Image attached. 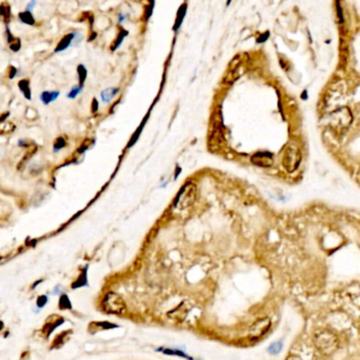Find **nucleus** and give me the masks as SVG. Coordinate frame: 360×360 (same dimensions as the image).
Segmentation results:
<instances>
[{
	"instance_id": "6e6552de",
	"label": "nucleus",
	"mask_w": 360,
	"mask_h": 360,
	"mask_svg": "<svg viewBox=\"0 0 360 360\" xmlns=\"http://www.w3.org/2000/svg\"><path fill=\"white\" fill-rule=\"evenodd\" d=\"M118 92H119L118 88H113V87L108 88L101 93V98L104 103H110L115 98Z\"/></svg>"
},
{
	"instance_id": "5701e85b",
	"label": "nucleus",
	"mask_w": 360,
	"mask_h": 360,
	"mask_svg": "<svg viewBox=\"0 0 360 360\" xmlns=\"http://www.w3.org/2000/svg\"><path fill=\"white\" fill-rule=\"evenodd\" d=\"M125 19H126V17H125V15H121V16H119V19H118V22L121 23V22H123Z\"/></svg>"
},
{
	"instance_id": "f257e3e1",
	"label": "nucleus",
	"mask_w": 360,
	"mask_h": 360,
	"mask_svg": "<svg viewBox=\"0 0 360 360\" xmlns=\"http://www.w3.org/2000/svg\"><path fill=\"white\" fill-rule=\"evenodd\" d=\"M102 307L107 314L123 315L126 312V304H125V301L118 294L114 292H110L104 297Z\"/></svg>"
},
{
	"instance_id": "20e7f679",
	"label": "nucleus",
	"mask_w": 360,
	"mask_h": 360,
	"mask_svg": "<svg viewBox=\"0 0 360 360\" xmlns=\"http://www.w3.org/2000/svg\"><path fill=\"white\" fill-rule=\"evenodd\" d=\"M271 327V320L268 318H262L253 324L251 327V336L253 338H260L264 335Z\"/></svg>"
},
{
	"instance_id": "f3484780",
	"label": "nucleus",
	"mask_w": 360,
	"mask_h": 360,
	"mask_svg": "<svg viewBox=\"0 0 360 360\" xmlns=\"http://www.w3.org/2000/svg\"><path fill=\"white\" fill-rule=\"evenodd\" d=\"M65 146H66V141L64 140L63 137H59L58 140H57L56 142H55V144H54V150H55V151H58V150H61L62 148H64Z\"/></svg>"
},
{
	"instance_id": "39448f33",
	"label": "nucleus",
	"mask_w": 360,
	"mask_h": 360,
	"mask_svg": "<svg viewBox=\"0 0 360 360\" xmlns=\"http://www.w3.org/2000/svg\"><path fill=\"white\" fill-rule=\"evenodd\" d=\"M252 162L260 167H271L273 164V156L268 152H258L253 156Z\"/></svg>"
},
{
	"instance_id": "4be33fe9",
	"label": "nucleus",
	"mask_w": 360,
	"mask_h": 360,
	"mask_svg": "<svg viewBox=\"0 0 360 360\" xmlns=\"http://www.w3.org/2000/svg\"><path fill=\"white\" fill-rule=\"evenodd\" d=\"M337 6H338V15H339V19H340V22H342L343 21V16L341 15V10H340V8H339V4L337 3Z\"/></svg>"
},
{
	"instance_id": "a211bd4d",
	"label": "nucleus",
	"mask_w": 360,
	"mask_h": 360,
	"mask_svg": "<svg viewBox=\"0 0 360 360\" xmlns=\"http://www.w3.org/2000/svg\"><path fill=\"white\" fill-rule=\"evenodd\" d=\"M48 302L47 296H40L37 299V307L38 308H44L46 306V303Z\"/></svg>"
},
{
	"instance_id": "4468645a",
	"label": "nucleus",
	"mask_w": 360,
	"mask_h": 360,
	"mask_svg": "<svg viewBox=\"0 0 360 360\" xmlns=\"http://www.w3.org/2000/svg\"><path fill=\"white\" fill-rule=\"evenodd\" d=\"M185 14H186V6H183L181 9L178 10V13H177V19H176V22H175L174 30L178 29L179 25H181V23H182V21H183V19H184Z\"/></svg>"
},
{
	"instance_id": "9d476101",
	"label": "nucleus",
	"mask_w": 360,
	"mask_h": 360,
	"mask_svg": "<svg viewBox=\"0 0 360 360\" xmlns=\"http://www.w3.org/2000/svg\"><path fill=\"white\" fill-rule=\"evenodd\" d=\"M19 88L22 91L23 95L25 96L26 99H31V90H30V86H29V81L27 80H20L19 81Z\"/></svg>"
},
{
	"instance_id": "0eeeda50",
	"label": "nucleus",
	"mask_w": 360,
	"mask_h": 360,
	"mask_svg": "<svg viewBox=\"0 0 360 360\" xmlns=\"http://www.w3.org/2000/svg\"><path fill=\"white\" fill-rule=\"evenodd\" d=\"M74 38H75V33H71V34L66 35L61 40V43L58 44L57 48L55 49V52H62V51L66 50L67 48L70 47L72 45V43H74Z\"/></svg>"
},
{
	"instance_id": "dca6fc26",
	"label": "nucleus",
	"mask_w": 360,
	"mask_h": 360,
	"mask_svg": "<svg viewBox=\"0 0 360 360\" xmlns=\"http://www.w3.org/2000/svg\"><path fill=\"white\" fill-rule=\"evenodd\" d=\"M82 88H84V86H75V87H73V89L70 91V93L67 94V96H68L69 99H75L76 96L80 93Z\"/></svg>"
},
{
	"instance_id": "7ed1b4c3",
	"label": "nucleus",
	"mask_w": 360,
	"mask_h": 360,
	"mask_svg": "<svg viewBox=\"0 0 360 360\" xmlns=\"http://www.w3.org/2000/svg\"><path fill=\"white\" fill-rule=\"evenodd\" d=\"M301 162V154L298 147L295 145H288L284 151L282 158V164L287 171L292 172L298 168Z\"/></svg>"
},
{
	"instance_id": "f03ea898",
	"label": "nucleus",
	"mask_w": 360,
	"mask_h": 360,
	"mask_svg": "<svg viewBox=\"0 0 360 360\" xmlns=\"http://www.w3.org/2000/svg\"><path fill=\"white\" fill-rule=\"evenodd\" d=\"M316 345L325 354L333 353L338 347V340L334 334L328 331H321L316 335Z\"/></svg>"
},
{
	"instance_id": "9b49d317",
	"label": "nucleus",
	"mask_w": 360,
	"mask_h": 360,
	"mask_svg": "<svg viewBox=\"0 0 360 360\" xmlns=\"http://www.w3.org/2000/svg\"><path fill=\"white\" fill-rule=\"evenodd\" d=\"M19 18L20 20L23 22V23H26V24H34L35 23V20L32 16V14L31 12H22L19 14Z\"/></svg>"
},
{
	"instance_id": "aec40b11",
	"label": "nucleus",
	"mask_w": 360,
	"mask_h": 360,
	"mask_svg": "<svg viewBox=\"0 0 360 360\" xmlns=\"http://www.w3.org/2000/svg\"><path fill=\"white\" fill-rule=\"evenodd\" d=\"M98 108H99L98 102H96V100H94V101H93V104H92V111L96 112V111H98Z\"/></svg>"
},
{
	"instance_id": "423d86ee",
	"label": "nucleus",
	"mask_w": 360,
	"mask_h": 360,
	"mask_svg": "<svg viewBox=\"0 0 360 360\" xmlns=\"http://www.w3.org/2000/svg\"><path fill=\"white\" fill-rule=\"evenodd\" d=\"M64 323V319L61 317H54L50 319L43 327V333L45 336H49L52 332L56 328L59 324Z\"/></svg>"
},
{
	"instance_id": "412c9836",
	"label": "nucleus",
	"mask_w": 360,
	"mask_h": 360,
	"mask_svg": "<svg viewBox=\"0 0 360 360\" xmlns=\"http://www.w3.org/2000/svg\"><path fill=\"white\" fill-rule=\"evenodd\" d=\"M35 5H36V3H35V2H32V3H30L29 5H27V8H26L27 10H26V11H27V12H31V11L33 10V8L35 7Z\"/></svg>"
},
{
	"instance_id": "2eb2a0df",
	"label": "nucleus",
	"mask_w": 360,
	"mask_h": 360,
	"mask_svg": "<svg viewBox=\"0 0 360 360\" xmlns=\"http://www.w3.org/2000/svg\"><path fill=\"white\" fill-rule=\"evenodd\" d=\"M77 73L79 75V82H80V86H84L82 84H84V81L86 80V77H87V70H86V68L82 66V65H79L78 68H77Z\"/></svg>"
},
{
	"instance_id": "f8f14e48",
	"label": "nucleus",
	"mask_w": 360,
	"mask_h": 360,
	"mask_svg": "<svg viewBox=\"0 0 360 360\" xmlns=\"http://www.w3.org/2000/svg\"><path fill=\"white\" fill-rule=\"evenodd\" d=\"M86 284H87V269L84 271V273L79 276V278L72 284V288H78Z\"/></svg>"
},
{
	"instance_id": "6ab92c4d",
	"label": "nucleus",
	"mask_w": 360,
	"mask_h": 360,
	"mask_svg": "<svg viewBox=\"0 0 360 360\" xmlns=\"http://www.w3.org/2000/svg\"><path fill=\"white\" fill-rule=\"evenodd\" d=\"M267 38H268V33H264L260 38H258V43H263V41Z\"/></svg>"
},
{
	"instance_id": "ddd939ff",
	"label": "nucleus",
	"mask_w": 360,
	"mask_h": 360,
	"mask_svg": "<svg viewBox=\"0 0 360 360\" xmlns=\"http://www.w3.org/2000/svg\"><path fill=\"white\" fill-rule=\"evenodd\" d=\"M58 306L62 310H70L72 308L71 306V302L70 300H69V297L67 295H63L59 299V303H58Z\"/></svg>"
},
{
	"instance_id": "1a4fd4ad",
	"label": "nucleus",
	"mask_w": 360,
	"mask_h": 360,
	"mask_svg": "<svg viewBox=\"0 0 360 360\" xmlns=\"http://www.w3.org/2000/svg\"><path fill=\"white\" fill-rule=\"evenodd\" d=\"M59 95L61 93L58 91H45L40 94V100L44 104L48 105L56 100Z\"/></svg>"
}]
</instances>
